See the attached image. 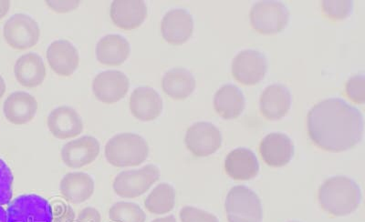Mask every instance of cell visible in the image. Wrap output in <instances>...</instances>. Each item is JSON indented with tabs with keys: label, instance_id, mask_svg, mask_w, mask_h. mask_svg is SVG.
<instances>
[{
	"label": "cell",
	"instance_id": "14",
	"mask_svg": "<svg viewBox=\"0 0 365 222\" xmlns=\"http://www.w3.org/2000/svg\"><path fill=\"white\" fill-rule=\"evenodd\" d=\"M47 125L52 135L58 139L75 138L84 128L80 114L70 106H60L52 110Z\"/></svg>",
	"mask_w": 365,
	"mask_h": 222
},
{
	"label": "cell",
	"instance_id": "36",
	"mask_svg": "<svg viewBox=\"0 0 365 222\" xmlns=\"http://www.w3.org/2000/svg\"><path fill=\"white\" fill-rule=\"evenodd\" d=\"M11 9V2L8 0H0V19H2L8 14Z\"/></svg>",
	"mask_w": 365,
	"mask_h": 222
},
{
	"label": "cell",
	"instance_id": "39",
	"mask_svg": "<svg viewBox=\"0 0 365 222\" xmlns=\"http://www.w3.org/2000/svg\"><path fill=\"white\" fill-rule=\"evenodd\" d=\"M0 222H6V212L2 206H0Z\"/></svg>",
	"mask_w": 365,
	"mask_h": 222
},
{
	"label": "cell",
	"instance_id": "13",
	"mask_svg": "<svg viewBox=\"0 0 365 222\" xmlns=\"http://www.w3.org/2000/svg\"><path fill=\"white\" fill-rule=\"evenodd\" d=\"M161 31L163 38L169 44H184L193 34V17L185 9H172L162 19Z\"/></svg>",
	"mask_w": 365,
	"mask_h": 222
},
{
	"label": "cell",
	"instance_id": "34",
	"mask_svg": "<svg viewBox=\"0 0 365 222\" xmlns=\"http://www.w3.org/2000/svg\"><path fill=\"white\" fill-rule=\"evenodd\" d=\"M46 4L55 12L68 13L79 8L80 1H77V0H74V1H71V0H68V1H58V0L57 1H52V0H48V1H46Z\"/></svg>",
	"mask_w": 365,
	"mask_h": 222
},
{
	"label": "cell",
	"instance_id": "30",
	"mask_svg": "<svg viewBox=\"0 0 365 222\" xmlns=\"http://www.w3.org/2000/svg\"><path fill=\"white\" fill-rule=\"evenodd\" d=\"M13 174L6 163L0 159V206L11 204L13 195Z\"/></svg>",
	"mask_w": 365,
	"mask_h": 222
},
{
	"label": "cell",
	"instance_id": "31",
	"mask_svg": "<svg viewBox=\"0 0 365 222\" xmlns=\"http://www.w3.org/2000/svg\"><path fill=\"white\" fill-rule=\"evenodd\" d=\"M346 93L355 103L364 104L365 101L364 75H355L347 81Z\"/></svg>",
	"mask_w": 365,
	"mask_h": 222
},
{
	"label": "cell",
	"instance_id": "10",
	"mask_svg": "<svg viewBox=\"0 0 365 222\" xmlns=\"http://www.w3.org/2000/svg\"><path fill=\"white\" fill-rule=\"evenodd\" d=\"M268 70L267 58L262 52L247 50L240 52L232 62V75L239 83L247 86L259 83Z\"/></svg>",
	"mask_w": 365,
	"mask_h": 222
},
{
	"label": "cell",
	"instance_id": "1",
	"mask_svg": "<svg viewBox=\"0 0 365 222\" xmlns=\"http://www.w3.org/2000/svg\"><path fill=\"white\" fill-rule=\"evenodd\" d=\"M364 116L346 101L331 97L321 101L308 114L309 138L326 152H341L359 144Z\"/></svg>",
	"mask_w": 365,
	"mask_h": 222
},
{
	"label": "cell",
	"instance_id": "5",
	"mask_svg": "<svg viewBox=\"0 0 365 222\" xmlns=\"http://www.w3.org/2000/svg\"><path fill=\"white\" fill-rule=\"evenodd\" d=\"M159 179L158 166L148 164L139 169L120 172L114 179L113 188L120 197L135 199L148 192Z\"/></svg>",
	"mask_w": 365,
	"mask_h": 222
},
{
	"label": "cell",
	"instance_id": "8",
	"mask_svg": "<svg viewBox=\"0 0 365 222\" xmlns=\"http://www.w3.org/2000/svg\"><path fill=\"white\" fill-rule=\"evenodd\" d=\"M5 41L12 48L25 51L37 45L41 28L34 18L22 13L13 15L3 28Z\"/></svg>",
	"mask_w": 365,
	"mask_h": 222
},
{
	"label": "cell",
	"instance_id": "3",
	"mask_svg": "<svg viewBox=\"0 0 365 222\" xmlns=\"http://www.w3.org/2000/svg\"><path fill=\"white\" fill-rule=\"evenodd\" d=\"M149 152L148 142L135 133L117 134L104 148L106 161L117 168L143 164L148 159Z\"/></svg>",
	"mask_w": 365,
	"mask_h": 222
},
{
	"label": "cell",
	"instance_id": "4",
	"mask_svg": "<svg viewBox=\"0 0 365 222\" xmlns=\"http://www.w3.org/2000/svg\"><path fill=\"white\" fill-rule=\"evenodd\" d=\"M225 208L230 222H262V201L245 186H235L228 192Z\"/></svg>",
	"mask_w": 365,
	"mask_h": 222
},
{
	"label": "cell",
	"instance_id": "6",
	"mask_svg": "<svg viewBox=\"0 0 365 222\" xmlns=\"http://www.w3.org/2000/svg\"><path fill=\"white\" fill-rule=\"evenodd\" d=\"M6 222H52L53 210L46 199L36 194L19 196L6 208Z\"/></svg>",
	"mask_w": 365,
	"mask_h": 222
},
{
	"label": "cell",
	"instance_id": "2",
	"mask_svg": "<svg viewBox=\"0 0 365 222\" xmlns=\"http://www.w3.org/2000/svg\"><path fill=\"white\" fill-rule=\"evenodd\" d=\"M360 186L353 179L336 176L326 179L319 189V205L332 216L341 217L353 213L361 205Z\"/></svg>",
	"mask_w": 365,
	"mask_h": 222
},
{
	"label": "cell",
	"instance_id": "18",
	"mask_svg": "<svg viewBox=\"0 0 365 222\" xmlns=\"http://www.w3.org/2000/svg\"><path fill=\"white\" fill-rule=\"evenodd\" d=\"M129 106L135 119L148 122L161 115L163 100L158 91L153 88L139 87L133 91Z\"/></svg>",
	"mask_w": 365,
	"mask_h": 222
},
{
	"label": "cell",
	"instance_id": "26",
	"mask_svg": "<svg viewBox=\"0 0 365 222\" xmlns=\"http://www.w3.org/2000/svg\"><path fill=\"white\" fill-rule=\"evenodd\" d=\"M195 78L184 68H175L163 77L162 88L172 99L182 100L190 96L195 89Z\"/></svg>",
	"mask_w": 365,
	"mask_h": 222
},
{
	"label": "cell",
	"instance_id": "32",
	"mask_svg": "<svg viewBox=\"0 0 365 222\" xmlns=\"http://www.w3.org/2000/svg\"><path fill=\"white\" fill-rule=\"evenodd\" d=\"M179 215L181 222H220L214 214L190 206L182 208Z\"/></svg>",
	"mask_w": 365,
	"mask_h": 222
},
{
	"label": "cell",
	"instance_id": "21",
	"mask_svg": "<svg viewBox=\"0 0 365 222\" xmlns=\"http://www.w3.org/2000/svg\"><path fill=\"white\" fill-rule=\"evenodd\" d=\"M225 169L236 181H250L259 173V164L252 150L239 148L228 153L225 159Z\"/></svg>",
	"mask_w": 365,
	"mask_h": 222
},
{
	"label": "cell",
	"instance_id": "40",
	"mask_svg": "<svg viewBox=\"0 0 365 222\" xmlns=\"http://www.w3.org/2000/svg\"><path fill=\"white\" fill-rule=\"evenodd\" d=\"M291 222H298V221H291Z\"/></svg>",
	"mask_w": 365,
	"mask_h": 222
},
{
	"label": "cell",
	"instance_id": "28",
	"mask_svg": "<svg viewBox=\"0 0 365 222\" xmlns=\"http://www.w3.org/2000/svg\"><path fill=\"white\" fill-rule=\"evenodd\" d=\"M113 222H145L146 214L138 204L120 201L113 204L109 211Z\"/></svg>",
	"mask_w": 365,
	"mask_h": 222
},
{
	"label": "cell",
	"instance_id": "19",
	"mask_svg": "<svg viewBox=\"0 0 365 222\" xmlns=\"http://www.w3.org/2000/svg\"><path fill=\"white\" fill-rule=\"evenodd\" d=\"M37 111V100L25 91H16L9 95L3 105L6 119L14 125H24L31 122Z\"/></svg>",
	"mask_w": 365,
	"mask_h": 222
},
{
	"label": "cell",
	"instance_id": "20",
	"mask_svg": "<svg viewBox=\"0 0 365 222\" xmlns=\"http://www.w3.org/2000/svg\"><path fill=\"white\" fill-rule=\"evenodd\" d=\"M260 111L269 120H279L291 109V91L282 84L267 87L260 96Z\"/></svg>",
	"mask_w": 365,
	"mask_h": 222
},
{
	"label": "cell",
	"instance_id": "9",
	"mask_svg": "<svg viewBox=\"0 0 365 222\" xmlns=\"http://www.w3.org/2000/svg\"><path fill=\"white\" fill-rule=\"evenodd\" d=\"M185 146L195 157L214 154L222 145V135L214 124L197 122L188 128L185 138Z\"/></svg>",
	"mask_w": 365,
	"mask_h": 222
},
{
	"label": "cell",
	"instance_id": "29",
	"mask_svg": "<svg viewBox=\"0 0 365 222\" xmlns=\"http://www.w3.org/2000/svg\"><path fill=\"white\" fill-rule=\"evenodd\" d=\"M322 11L326 17L334 19V21H341L351 15L353 12L354 4L351 1L348 0H334V1H322Z\"/></svg>",
	"mask_w": 365,
	"mask_h": 222
},
{
	"label": "cell",
	"instance_id": "12",
	"mask_svg": "<svg viewBox=\"0 0 365 222\" xmlns=\"http://www.w3.org/2000/svg\"><path fill=\"white\" fill-rule=\"evenodd\" d=\"M100 142L93 136L71 140L61 152V159L71 169H81L91 164L100 154Z\"/></svg>",
	"mask_w": 365,
	"mask_h": 222
},
{
	"label": "cell",
	"instance_id": "25",
	"mask_svg": "<svg viewBox=\"0 0 365 222\" xmlns=\"http://www.w3.org/2000/svg\"><path fill=\"white\" fill-rule=\"evenodd\" d=\"M214 106L224 119H236L245 109V97L235 85H224L215 95Z\"/></svg>",
	"mask_w": 365,
	"mask_h": 222
},
{
	"label": "cell",
	"instance_id": "38",
	"mask_svg": "<svg viewBox=\"0 0 365 222\" xmlns=\"http://www.w3.org/2000/svg\"><path fill=\"white\" fill-rule=\"evenodd\" d=\"M152 222H178V221H177V220H175V218L174 216H173V215H170V216H168V217L155 218V220L153 221Z\"/></svg>",
	"mask_w": 365,
	"mask_h": 222
},
{
	"label": "cell",
	"instance_id": "7",
	"mask_svg": "<svg viewBox=\"0 0 365 222\" xmlns=\"http://www.w3.org/2000/svg\"><path fill=\"white\" fill-rule=\"evenodd\" d=\"M289 19V9L282 2L260 1L250 11L251 25L262 34L279 33L288 25Z\"/></svg>",
	"mask_w": 365,
	"mask_h": 222
},
{
	"label": "cell",
	"instance_id": "16",
	"mask_svg": "<svg viewBox=\"0 0 365 222\" xmlns=\"http://www.w3.org/2000/svg\"><path fill=\"white\" fill-rule=\"evenodd\" d=\"M46 55L51 70L58 76L70 77L79 67V52L70 41L65 39L52 42Z\"/></svg>",
	"mask_w": 365,
	"mask_h": 222
},
{
	"label": "cell",
	"instance_id": "17",
	"mask_svg": "<svg viewBox=\"0 0 365 222\" xmlns=\"http://www.w3.org/2000/svg\"><path fill=\"white\" fill-rule=\"evenodd\" d=\"M259 152L267 164L279 168L292 161L294 155V145L286 134L274 132L262 140Z\"/></svg>",
	"mask_w": 365,
	"mask_h": 222
},
{
	"label": "cell",
	"instance_id": "35",
	"mask_svg": "<svg viewBox=\"0 0 365 222\" xmlns=\"http://www.w3.org/2000/svg\"><path fill=\"white\" fill-rule=\"evenodd\" d=\"M74 222H102L100 212L93 207L83 208Z\"/></svg>",
	"mask_w": 365,
	"mask_h": 222
},
{
	"label": "cell",
	"instance_id": "37",
	"mask_svg": "<svg viewBox=\"0 0 365 222\" xmlns=\"http://www.w3.org/2000/svg\"><path fill=\"white\" fill-rule=\"evenodd\" d=\"M6 86L4 78H2L1 75H0V100L2 99V97L4 96L6 92Z\"/></svg>",
	"mask_w": 365,
	"mask_h": 222
},
{
	"label": "cell",
	"instance_id": "22",
	"mask_svg": "<svg viewBox=\"0 0 365 222\" xmlns=\"http://www.w3.org/2000/svg\"><path fill=\"white\" fill-rule=\"evenodd\" d=\"M130 52L128 41L120 35L104 36L96 46L97 60L106 66H120L129 58Z\"/></svg>",
	"mask_w": 365,
	"mask_h": 222
},
{
	"label": "cell",
	"instance_id": "27",
	"mask_svg": "<svg viewBox=\"0 0 365 222\" xmlns=\"http://www.w3.org/2000/svg\"><path fill=\"white\" fill-rule=\"evenodd\" d=\"M175 205V189L168 184H160L146 197L145 207L150 213L164 215L173 211Z\"/></svg>",
	"mask_w": 365,
	"mask_h": 222
},
{
	"label": "cell",
	"instance_id": "11",
	"mask_svg": "<svg viewBox=\"0 0 365 222\" xmlns=\"http://www.w3.org/2000/svg\"><path fill=\"white\" fill-rule=\"evenodd\" d=\"M129 88L128 77L118 70L103 71L98 74L93 81L94 96L106 104L118 102L126 96Z\"/></svg>",
	"mask_w": 365,
	"mask_h": 222
},
{
	"label": "cell",
	"instance_id": "33",
	"mask_svg": "<svg viewBox=\"0 0 365 222\" xmlns=\"http://www.w3.org/2000/svg\"><path fill=\"white\" fill-rule=\"evenodd\" d=\"M75 212L73 208L66 204L57 206L56 210L53 212V220L52 222H74Z\"/></svg>",
	"mask_w": 365,
	"mask_h": 222
},
{
	"label": "cell",
	"instance_id": "23",
	"mask_svg": "<svg viewBox=\"0 0 365 222\" xmlns=\"http://www.w3.org/2000/svg\"><path fill=\"white\" fill-rule=\"evenodd\" d=\"M94 181L84 172H71L61 181L60 191L70 204H81L89 200L94 194Z\"/></svg>",
	"mask_w": 365,
	"mask_h": 222
},
{
	"label": "cell",
	"instance_id": "24",
	"mask_svg": "<svg viewBox=\"0 0 365 222\" xmlns=\"http://www.w3.org/2000/svg\"><path fill=\"white\" fill-rule=\"evenodd\" d=\"M16 80L25 88L41 86L46 78V67L40 55L27 53L22 55L16 61L14 66Z\"/></svg>",
	"mask_w": 365,
	"mask_h": 222
},
{
	"label": "cell",
	"instance_id": "15",
	"mask_svg": "<svg viewBox=\"0 0 365 222\" xmlns=\"http://www.w3.org/2000/svg\"><path fill=\"white\" fill-rule=\"evenodd\" d=\"M113 24L123 31H133L148 18V6L141 0H115L110 5Z\"/></svg>",
	"mask_w": 365,
	"mask_h": 222
}]
</instances>
